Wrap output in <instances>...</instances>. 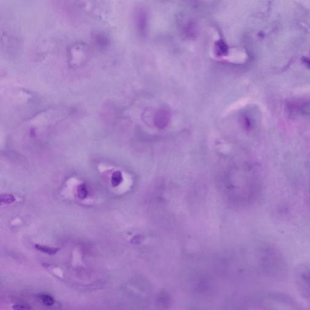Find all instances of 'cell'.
I'll return each instance as SVG.
<instances>
[{
  "mask_svg": "<svg viewBox=\"0 0 310 310\" xmlns=\"http://www.w3.org/2000/svg\"><path fill=\"white\" fill-rule=\"evenodd\" d=\"M89 48L84 44H76L70 48L69 64L73 67H78L84 64L89 58Z\"/></svg>",
  "mask_w": 310,
  "mask_h": 310,
  "instance_id": "6da1fadb",
  "label": "cell"
},
{
  "mask_svg": "<svg viewBox=\"0 0 310 310\" xmlns=\"http://www.w3.org/2000/svg\"><path fill=\"white\" fill-rule=\"evenodd\" d=\"M35 248L37 250L40 251L41 252L44 253L46 254H49V255H53V254H56L60 250V248H58L48 247V246H45V245H39V244L35 245Z\"/></svg>",
  "mask_w": 310,
  "mask_h": 310,
  "instance_id": "7a4b0ae2",
  "label": "cell"
},
{
  "mask_svg": "<svg viewBox=\"0 0 310 310\" xmlns=\"http://www.w3.org/2000/svg\"><path fill=\"white\" fill-rule=\"evenodd\" d=\"M123 180L122 175L120 171H115L113 172L111 176V185L113 187L118 186Z\"/></svg>",
  "mask_w": 310,
  "mask_h": 310,
  "instance_id": "3957f363",
  "label": "cell"
},
{
  "mask_svg": "<svg viewBox=\"0 0 310 310\" xmlns=\"http://www.w3.org/2000/svg\"><path fill=\"white\" fill-rule=\"evenodd\" d=\"M41 301L42 303L46 306H52L55 303L54 298L47 294H42L40 296Z\"/></svg>",
  "mask_w": 310,
  "mask_h": 310,
  "instance_id": "277c9868",
  "label": "cell"
},
{
  "mask_svg": "<svg viewBox=\"0 0 310 310\" xmlns=\"http://www.w3.org/2000/svg\"><path fill=\"white\" fill-rule=\"evenodd\" d=\"M94 40L95 41V43L100 46V47H105L107 46L108 43V40L107 37L101 34H96L94 37Z\"/></svg>",
  "mask_w": 310,
  "mask_h": 310,
  "instance_id": "5b68a950",
  "label": "cell"
},
{
  "mask_svg": "<svg viewBox=\"0 0 310 310\" xmlns=\"http://www.w3.org/2000/svg\"><path fill=\"white\" fill-rule=\"evenodd\" d=\"M168 118H169V116H168L167 113L164 111H162L157 115V117H156V118H157L156 122L158 123V125L160 127L165 125L168 121Z\"/></svg>",
  "mask_w": 310,
  "mask_h": 310,
  "instance_id": "8992f818",
  "label": "cell"
},
{
  "mask_svg": "<svg viewBox=\"0 0 310 310\" xmlns=\"http://www.w3.org/2000/svg\"><path fill=\"white\" fill-rule=\"evenodd\" d=\"M77 194L78 198L81 199H84L87 198L88 195V190L84 184H82L78 187Z\"/></svg>",
  "mask_w": 310,
  "mask_h": 310,
  "instance_id": "52a82bcc",
  "label": "cell"
},
{
  "mask_svg": "<svg viewBox=\"0 0 310 310\" xmlns=\"http://www.w3.org/2000/svg\"><path fill=\"white\" fill-rule=\"evenodd\" d=\"M0 201L2 204H9L13 203L14 201H15V198L13 196H12L11 194H6L1 195V198H0Z\"/></svg>",
  "mask_w": 310,
  "mask_h": 310,
  "instance_id": "ba28073f",
  "label": "cell"
},
{
  "mask_svg": "<svg viewBox=\"0 0 310 310\" xmlns=\"http://www.w3.org/2000/svg\"><path fill=\"white\" fill-rule=\"evenodd\" d=\"M13 310H31L30 307L25 304L16 303L12 306Z\"/></svg>",
  "mask_w": 310,
  "mask_h": 310,
  "instance_id": "9c48e42d",
  "label": "cell"
},
{
  "mask_svg": "<svg viewBox=\"0 0 310 310\" xmlns=\"http://www.w3.org/2000/svg\"><path fill=\"white\" fill-rule=\"evenodd\" d=\"M302 61L303 64L306 67H307L308 69H310V59H309L308 58H307V57H303L302 59Z\"/></svg>",
  "mask_w": 310,
  "mask_h": 310,
  "instance_id": "30bf717a",
  "label": "cell"
},
{
  "mask_svg": "<svg viewBox=\"0 0 310 310\" xmlns=\"http://www.w3.org/2000/svg\"><path fill=\"white\" fill-rule=\"evenodd\" d=\"M302 110L305 114H310V102L303 107Z\"/></svg>",
  "mask_w": 310,
  "mask_h": 310,
  "instance_id": "8fae6325",
  "label": "cell"
}]
</instances>
